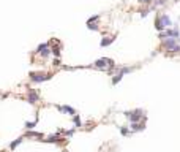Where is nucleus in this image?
<instances>
[{
  "instance_id": "obj_6",
  "label": "nucleus",
  "mask_w": 180,
  "mask_h": 152,
  "mask_svg": "<svg viewBox=\"0 0 180 152\" xmlns=\"http://www.w3.org/2000/svg\"><path fill=\"white\" fill-rule=\"evenodd\" d=\"M38 100H40V95H38V92L35 91V89H30L29 95H27V101H29L30 105H35Z\"/></svg>"
},
{
  "instance_id": "obj_14",
  "label": "nucleus",
  "mask_w": 180,
  "mask_h": 152,
  "mask_svg": "<svg viewBox=\"0 0 180 152\" xmlns=\"http://www.w3.org/2000/svg\"><path fill=\"white\" fill-rule=\"evenodd\" d=\"M25 136H33V138H43V133L40 132H27Z\"/></svg>"
},
{
  "instance_id": "obj_10",
  "label": "nucleus",
  "mask_w": 180,
  "mask_h": 152,
  "mask_svg": "<svg viewBox=\"0 0 180 152\" xmlns=\"http://www.w3.org/2000/svg\"><path fill=\"white\" fill-rule=\"evenodd\" d=\"M59 132L57 133H55V135H51V136H48L46 139H43V141L44 143H59Z\"/></svg>"
},
{
  "instance_id": "obj_1",
  "label": "nucleus",
  "mask_w": 180,
  "mask_h": 152,
  "mask_svg": "<svg viewBox=\"0 0 180 152\" xmlns=\"http://www.w3.org/2000/svg\"><path fill=\"white\" fill-rule=\"evenodd\" d=\"M171 25H174V24H172L171 18H169V16H167L166 13H163V14H158V16H156V19H155V29H156V30L163 32V30L169 29Z\"/></svg>"
},
{
  "instance_id": "obj_9",
  "label": "nucleus",
  "mask_w": 180,
  "mask_h": 152,
  "mask_svg": "<svg viewBox=\"0 0 180 152\" xmlns=\"http://www.w3.org/2000/svg\"><path fill=\"white\" fill-rule=\"evenodd\" d=\"M131 132H142L144 128H145V125L144 124H139V122H131Z\"/></svg>"
},
{
  "instance_id": "obj_7",
  "label": "nucleus",
  "mask_w": 180,
  "mask_h": 152,
  "mask_svg": "<svg viewBox=\"0 0 180 152\" xmlns=\"http://www.w3.org/2000/svg\"><path fill=\"white\" fill-rule=\"evenodd\" d=\"M55 108H57L60 112H65V114H71V116H74V114H76V111L73 109L71 106H65V105H63V106H62V105H55Z\"/></svg>"
},
{
  "instance_id": "obj_16",
  "label": "nucleus",
  "mask_w": 180,
  "mask_h": 152,
  "mask_svg": "<svg viewBox=\"0 0 180 152\" xmlns=\"http://www.w3.org/2000/svg\"><path fill=\"white\" fill-rule=\"evenodd\" d=\"M87 29H90V30H98V25L95 24V22H87Z\"/></svg>"
},
{
  "instance_id": "obj_5",
  "label": "nucleus",
  "mask_w": 180,
  "mask_h": 152,
  "mask_svg": "<svg viewBox=\"0 0 180 152\" xmlns=\"http://www.w3.org/2000/svg\"><path fill=\"white\" fill-rule=\"evenodd\" d=\"M123 114H125L131 122H139V121L144 117V111L139 108V109H134V111H125Z\"/></svg>"
},
{
  "instance_id": "obj_23",
  "label": "nucleus",
  "mask_w": 180,
  "mask_h": 152,
  "mask_svg": "<svg viewBox=\"0 0 180 152\" xmlns=\"http://www.w3.org/2000/svg\"><path fill=\"white\" fill-rule=\"evenodd\" d=\"M138 2H141V3H145V5H150V3H152V0H138Z\"/></svg>"
},
{
  "instance_id": "obj_11",
  "label": "nucleus",
  "mask_w": 180,
  "mask_h": 152,
  "mask_svg": "<svg viewBox=\"0 0 180 152\" xmlns=\"http://www.w3.org/2000/svg\"><path fill=\"white\" fill-rule=\"evenodd\" d=\"M123 76H125V75H123L122 71H117V75H114V78H112V84L115 86V84L119 82V81H122V78H123Z\"/></svg>"
},
{
  "instance_id": "obj_24",
  "label": "nucleus",
  "mask_w": 180,
  "mask_h": 152,
  "mask_svg": "<svg viewBox=\"0 0 180 152\" xmlns=\"http://www.w3.org/2000/svg\"><path fill=\"white\" fill-rule=\"evenodd\" d=\"M177 41H179V43H180V38H177Z\"/></svg>"
},
{
  "instance_id": "obj_15",
  "label": "nucleus",
  "mask_w": 180,
  "mask_h": 152,
  "mask_svg": "<svg viewBox=\"0 0 180 152\" xmlns=\"http://www.w3.org/2000/svg\"><path fill=\"white\" fill-rule=\"evenodd\" d=\"M73 117H74V125H76V127H82V122H81V119H79V114H74Z\"/></svg>"
},
{
  "instance_id": "obj_4",
  "label": "nucleus",
  "mask_w": 180,
  "mask_h": 152,
  "mask_svg": "<svg viewBox=\"0 0 180 152\" xmlns=\"http://www.w3.org/2000/svg\"><path fill=\"white\" fill-rule=\"evenodd\" d=\"M52 76H54L52 73H35V71L30 73V79H32L33 82H36V84L44 82V81H49Z\"/></svg>"
},
{
  "instance_id": "obj_21",
  "label": "nucleus",
  "mask_w": 180,
  "mask_h": 152,
  "mask_svg": "<svg viewBox=\"0 0 180 152\" xmlns=\"http://www.w3.org/2000/svg\"><path fill=\"white\" fill-rule=\"evenodd\" d=\"M65 135H66V136H71V135H74V128H71V130L65 132Z\"/></svg>"
},
{
  "instance_id": "obj_17",
  "label": "nucleus",
  "mask_w": 180,
  "mask_h": 152,
  "mask_svg": "<svg viewBox=\"0 0 180 152\" xmlns=\"http://www.w3.org/2000/svg\"><path fill=\"white\" fill-rule=\"evenodd\" d=\"M120 133L123 135V136H126V135H130V130H128L126 127H120Z\"/></svg>"
},
{
  "instance_id": "obj_12",
  "label": "nucleus",
  "mask_w": 180,
  "mask_h": 152,
  "mask_svg": "<svg viewBox=\"0 0 180 152\" xmlns=\"http://www.w3.org/2000/svg\"><path fill=\"white\" fill-rule=\"evenodd\" d=\"M22 141H24V138H22V136H21V138H18V139H14L13 143H10V149H16V148H18V146H19Z\"/></svg>"
},
{
  "instance_id": "obj_18",
  "label": "nucleus",
  "mask_w": 180,
  "mask_h": 152,
  "mask_svg": "<svg viewBox=\"0 0 180 152\" xmlns=\"http://www.w3.org/2000/svg\"><path fill=\"white\" fill-rule=\"evenodd\" d=\"M52 54L55 55V57H60V48H52Z\"/></svg>"
},
{
  "instance_id": "obj_13",
  "label": "nucleus",
  "mask_w": 180,
  "mask_h": 152,
  "mask_svg": "<svg viewBox=\"0 0 180 152\" xmlns=\"http://www.w3.org/2000/svg\"><path fill=\"white\" fill-rule=\"evenodd\" d=\"M36 124H38V117H36L35 121H32V122H25V124H24V127L27 128V130H32L33 127H36Z\"/></svg>"
},
{
  "instance_id": "obj_2",
  "label": "nucleus",
  "mask_w": 180,
  "mask_h": 152,
  "mask_svg": "<svg viewBox=\"0 0 180 152\" xmlns=\"http://www.w3.org/2000/svg\"><path fill=\"white\" fill-rule=\"evenodd\" d=\"M163 48H166L171 52H180V43L177 41V38H166V40H163Z\"/></svg>"
},
{
  "instance_id": "obj_22",
  "label": "nucleus",
  "mask_w": 180,
  "mask_h": 152,
  "mask_svg": "<svg viewBox=\"0 0 180 152\" xmlns=\"http://www.w3.org/2000/svg\"><path fill=\"white\" fill-rule=\"evenodd\" d=\"M147 14H149V10H142V11H141V16H142V18H145Z\"/></svg>"
},
{
  "instance_id": "obj_19",
  "label": "nucleus",
  "mask_w": 180,
  "mask_h": 152,
  "mask_svg": "<svg viewBox=\"0 0 180 152\" xmlns=\"http://www.w3.org/2000/svg\"><path fill=\"white\" fill-rule=\"evenodd\" d=\"M100 19V14H95V16H92V18H90L87 22H95V21H98Z\"/></svg>"
},
{
  "instance_id": "obj_20",
  "label": "nucleus",
  "mask_w": 180,
  "mask_h": 152,
  "mask_svg": "<svg viewBox=\"0 0 180 152\" xmlns=\"http://www.w3.org/2000/svg\"><path fill=\"white\" fill-rule=\"evenodd\" d=\"M164 3H166V0H156L155 7H161V5H164Z\"/></svg>"
},
{
  "instance_id": "obj_3",
  "label": "nucleus",
  "mask_w": 180,
  "mask_h": 152,
  "mask_svg": "<svg viewBox=\"0 0 180 152\" xmlns=\"http://www.w3.org/2000/svg\"><path fill=\"white\" fill-rule=\"evenodd\" d=\"M95 68H100V70H108V68H114V60L111 59H106V57H101L98 60H95Z\"/></svg>"
},
{
  "instance_id": "obj_8",
  "label": "nucleus",
  "mask_w": 180,
  "mask_h": 152,
  "mask_svg": "<svg viewBox=\"0 0 180 152\" xmlns=\"http://www.w3.org/2000/svg\"><path fill=\"white\" fill-rule=\"evenodd\" d=\"M115 41V37H104L103 40H101V48H106V46H109V44H112Z\"/></svg>"
}]
</instances>
